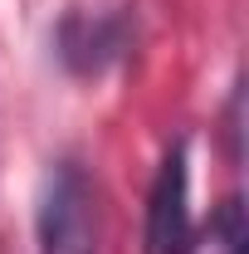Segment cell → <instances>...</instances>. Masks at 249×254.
I'll return each mask as SVG.
<instances>
[{
  "instance_id": "6da1fadb",
  "label": "cell",
  "mask_w": 249,
  "mask_h": 254,
  "mask_svg": "<svg viewBox=\"0 0 249 254\" xmlns=\"http://www.w3.org/2000/svg\"><path fill=\"white\" fill-rule=\"evenodd\" d=\"M39 254H98V195L78 161H54L34 200Z\"/></svg>"
},
{
  "instance_id": "7a4b0ae2",
  "label": "cell",
  "mask_w": 249,
  "mask_h": 254,
  "mask_svg": "<svg viewBox=\"0 0 249 254\" xmlns=\"http://www.w3.org/2000/svg\"><path fill=\"white\" fill-rule=\"evenodd\" d=\"M190 240V157L186 142H176L152 176L147 190V225H142V250L147 254H186Z\"/></svg>"
},
{
  "instance_id": "3957f363",
  "label": "cell",
  "mask_w": 249,
  "mask_h": 254,
  "mask_svg": "<svg viewBox=\"0 0 249 254\" xmlns=\"http://www.w3.org/2000/svg\"><path fill=\"white\" fill-rule=\"evenodd\" d=\"M132 44V20L123 10H68L59 25V59L73 73H103Z\"/></svg>"
},
{
  "instance_id": "277c9868",
  "label": "cell",
  "mask_w": 249,
  "mask_h": 254,
  "mask_svg": "<svg viewBox=\"0 0 249 254\" xmlns=\"http://www.w3.org/2000/svg\"><path fill=\"white\" fill-rule=\"evenodd\" d=\"M186 254H249V215L240 195H225L210 220L186 240Z\"/></svg>"
}]
</instances>
